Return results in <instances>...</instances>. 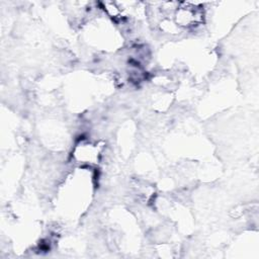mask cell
I'll return each instance as SVG.
<instances>
[{
	"mask_svg": "<svg viewBox=\"0 0 259 259\" xmlns=\"http://www.w3.org/2000/svg\"><path fill=\"white\" fill-rule=\"evenodd\" d=\"M102 155V145L97 142L81 140L75 145L72 152V158L84 166H95L99 164Z\"/></svg>",
	"mask_w": 259,
	"mask_h": 259,
	"instance_id": "obj_1",
	"label": "cell"
}]
</instances>
